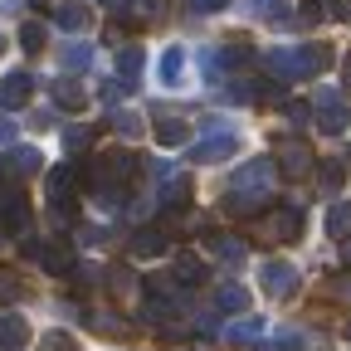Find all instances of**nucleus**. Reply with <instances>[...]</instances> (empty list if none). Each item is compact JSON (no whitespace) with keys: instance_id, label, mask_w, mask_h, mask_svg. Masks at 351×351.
Returning a JSON list of instances; mask_svg holds the SVG:
<instances>
[{"instance_id":"nucleus-1","label":"nucleus","mask_w":351,"mask_h":351,"mask_svg":"<svg viewBox=\"0 0 351 351\" xmlns=\"http://www.w3.org/2000/svg\"><path fill=\"white\" fill-rule=\"evenodd\" d=\"M230 186H234V191L225 195V210H230V215H258L263 205H269L274 186H278V171H274L269 156H258V161H249V166L234 176Z\"/></svg>"},{"instance_id":"nucleus-2","label":"nucleus","mask_w":351,"mask_h":351,"mask_svg":"<svg viewBox=\"0 0 351 351\" xmlns=\"http://www.w3.org/2000/svg\"><path fill=\"white\" fill-rule=\"evenodd\" d=\"M332 64V49L327 44H298V49H269L263 54V69H269L274 78H313Z\"/></svg>"},{"instance_id":"nucleus-3","label":"nucleus","mask_w":351,"mask_h":351,"mask_svg":"<svg viewBox=\"0 0 351 351\" xmlns=\"http://www.w3.org/2000/svg\"><path fill=\"white\" fill-rule=\"evenodd\" d=\"M239 152V137H234V132L230 127H205L200 132V137L191 142V161H200V166H219V161H230Z\"/></svg>"},{"instance_id":"nucleus-4","label":"nucleus","mask_w":351,"mask_h":351,"mask_svg":"<svg viewBox=\"0 0 351 351\" xmlns=\"http://www.w3.org/2000/svg\"><path fill=\"white\" fill-rule=\"evenodd\" d=\"M313 117H317V127L327 132V137H341V132L351 127V108H346V98L337 93V88H322V93H317Z\"/></svg>"},{"instance_id":"nucleus-5","label":"nucleus","mask_w":351,"mask_h":351,"mask_svg":"<svg viewBox=\"0 0 351 351\" xmlns=\"http://www.w3.org/2000/svg\"><path fill=\"white\" fill-rule=\"evenodd\" d=\"M25 258H34L44 274H73V249L64 239H29Z\"/></svg>"},{"instance_id":"nucleus-6","label":"nucleus","mask_w":351,"mask_h":351,"mask_svg":"<svg viewBox=\"0 0 351 351\" xmlns=\"http://www.w3.org/2000/svg\"><path fill=\"white\" fill-rule=\"evenodd\" d=\"M0 230L5 234H25L29 230V195H25V186H0Z\"/></svg>"},{"instance_id":"nucleus-7","label":"nucleus","mask_w":351,"mask_h":351,"mask_svg":"<svg viewBox=\"0 0 351 351\" xmlns=\"http://www.w3.org/2000/svg\"><path fill=\"white\" fill-rule=\"evenodd\" d=\"M258 283H263V293H269V298H293L298 269H293V263H283V258H269V263L258 269Z\"/></svg>"},{"instance_id":"nucleus-8","label":"nucleus","mask_w":351,"mask_h":351,"mask_svg":"<svg viewBox=\"0 0 351 351\" xmlns=\"http://www.w3.org/2000/svg\"><path fill=\"white\" fill-rule=\"evenodd\" d=\"M73 195H78V171L64 161V166L49 171V200L59 205V215H69L73 210Z\"/></svg>"},{"instance_id":"nucleus-9","label":"nucleus","mask_w":351,"mask_h":351,"mask_svg":"<svg viewBox=\"0 0 351 351\" xmlns=\"http://www.w3.org/2000/svg\"><path fill=\"white\" fill-rule=\"evenodd\" d=\"M29 98H34V73L29 69H15V73L0 78V103L5 108H25Z\"/></svg>"},{"instance_id":"nucleus-10","label":"nucleus","mask_w":351,"mask_h":351,"mask_svg":"<svg viewBox=\"0 0 351 351\" xmlns=\"http://www.w3.org/2000/svg\"><path fill=\"white\" fill-rule=\"evenodd\" d=\"M313 166H317L313 147H302V142H283V147H278V171L293 176V181H298V176H307Z\"/></svg>"},{"instance_id":"nucleus-11","label":"nucleus","mask_w":351,"mask_h":351,"mask_svg":"<svg viewBox=\"0 0 351 351\" xmlns=\"http://www.w3.org/2000/svg\"><path fill=\"white\" fill-rule=\"evenodd\" d=\"M263 234L278 239V244H293V239L302 234V215H298V210H278V215H269V219H263Z\"/></svg>"},{"instance_id":"nucleus-12","label":"nucleus","mask_w":351,"mask_h":351,"mask_svg":"<svg viewBox=\"0 0 351 351\" xmlns=\"http://www.w3.org/2000/svg\"><path fill=\"white\" fill-rule=\"evenodd\" d=\"M142 64H147V49H142V44H127V49H117V83L137 88V83H142Z\"/></svg>"},{"instance_id":"nucleus-13","label":"nucleus","mask_w":351,"mask_h":351,"mask_svg":"<svg viewBox=\"0 0 351 351\" xmlns=\"http://www.w3.org/2000/svg\"><path fill=\"white\" fill-rule=\"evenodd\" d=\"M59 64L69 73H88V69H93V44H88V39H69L59 49Z\"/></svg>"},{"instance_id":"nucleus-14","label":"nucleus","mask_w":351,"mask_h":351,"mask_svg":"<svg viewBox=\"0 0 351 351\" xmlns=\"http://www.w3.org/2000/svg\"><path fill=\"white\" fill-rule=\"evenodd\" d=\"M161 88H181L186 83V49H181V44H171V49L161 54Z\"/></svg>"},{"instance_id":"nucleus-15","label":"nucleus","mask_w":351,"mask_h":351,"mask_svg":"<svg viewBox=\"0 0 351 351\" xmlns=\"http://www.w3.org/2000/svg\"><path fill=\"white\" fill-rule=\"evenodd\" d=\"M54 25H59V29H73V34H78V29H88V25H93V10H88L83 0H64V5L54 10Z\"/></svg>"},{"instance_id":"nucleus-16","label":"nucleus","mask_w":351,"mask_h":351,"mask_svg":"<svg viewBox=\"0 0 351 351\" xmlns=\"http://www.w3.org/2000/svg\"><path fill=\"white\" fill-rule=\"evenodd\" d=\"M25 341H29V322L20 313H5L0 317V351H20Z\"/></svg>"},{"instance_id":"nucleus-17","label":"nucleus","mask_w":351,"mask_h":351,"mask_svg":"<svg viewBox=\"0 0 351 351\" xmlns=\"http://www.w3.org/2000/svg\"><path fill=\"white\" fill-rule=\"evenodd\" d=\"M156 142H161V147H186V142H191V122L156 112Z\"/></svg>"},{"instance_id":"nucleus-18","label":"nucleus","mask_w":351,"mask_h":351,"mask_svg":"<svg viewBox=\"0 0 351 351\" xmlns=\"http://www.w3.org/2000/svg\"><path fill=\"white\" fill-rule=\"evenodd\" d=\"M191 200V186H186V176H166V186L156 191V205L161 210H181Z\"/></svg>"},{"instance_id":"nucleus-19","label":"nucleus","mask_w":351,"mask_h":351,"mask_svg":"<svg viewBox=\"0 0 351 351\" xmlns=\"http://www.w3.org/2000/svg\"><path fill=\"white\" fill-rule=\"evenodd\" d=\"M127 249L137 254V258H156V254H166V234L161 230H137Z\"/></svg>"},{"instance_id":"nucleus-20","label":"nucleus","mask_w":351,"mask_h":351,"mask_svg":"<svg viewBox=\"0 0 351 351\" xmlns=\"http://www.w3.org/2000/svg\"><path fill=\"white\" fill-rule=\"evenodd\" d=\"M49 98H54L64 112H73V108H83V88H78L73 78H54V83H49Z\"/></svg>"},{"instance_id":"nucleus-21","label":"nucleus","mask_w":351,"mask_h":351,"mask_svg":"<svg viewBox=\"0 0 351 351\" xmlns=\"http://www.w3.org/2000/svg\"><path fill=\"white\" fill-rule=\"evenodd\" d=\"M210 249H215V258H225V263H244V239H234V234H215Z\"/></svg>"},{"instance_id":"nucleus-22","label":"nucleus","mask_w":351,"mask_h":351,"mask_svg":"<svg viewBox=\"0 0 351 351\" xmlns=\"http://www.w3.org/2000/svg\"><path fill=\"white\" fill-rule=\"evenodd\" d=\"M215 307H219V313H244V307H249V293H244L239 283H225V288H219V298H215Z\"/></svg>"},{"instance_id":"nucleus-23","label":"nucleus","mask_w":351,"mask_h":351,"mask_svg":"<svg viewBox=\"0 0 351 351\" xmlns=\"http://www.w3.org/2000/svg\"><path fill=\"white\" fill-rule=\"evenodd\" d=\"M244 15H263V20H278V15H288V0H244Z\"/></svg>"},{"instance_id":"nucleus-24","label":"nucleus","mask_w":351,"mask_h":351,"mask_svg":"<svg viewBox=\"0 0 351 351\" xmlns=\"http://www.w3.org/2000/svg\"><path fill=\"white\" fill-rule=\"evenodd\" d=\"M327 234H332V239H351V205H337V210L327 215Z\"/></svg>"},{"instance_id":"nucleus-25","label":"nucleus","mask_w":351,"mask_h":351,"mask_svg":"<svg viewBox=\"0 0 351 351\" xmlns=\"http://www.w3.org/2000/svg\"><path fill=\"white\" fill-rule=\"evenodd\" d=\"M20 49H25V54H39V49H44V25H39V20L20 25Z\"/></svg>"},{"instance_id":"nucleus-26","label":"nucleus","mask_w":351,"mask_h":351,"mask_svg":"<svg viewBox=\"0 0 351 351\" xmlns=\"http://www.w3.org/2000/svg\"><path fill=\"white\" fill-rule=\"evenodd\" d=\"M317 181H322V195H337L341 191V161H322L317 166Z\"/></svg>"},{"instance_id":"nucleus-27","label":"nucleus","mask_w":351,"mask_h":351,"mask_svg":"<svg viewBox=\"0 0 351 351\" xmlns=\"http://www.w3.org/2000/svg\"><path fill=\"white\" fill-rule=\"evenodd\" d=\"M176 278H181V283H205V263L200 258H176Z\"/></svg>"},{"instance_id":"nucleus-28","label":"nucleus","mask_w":351,"mask_h":351,"mask_svg":"<svg viewBox=\"0 0 351 351\" xmlns=\"http://www.w3.org/2000/svg\"><path fill=\"white\" fill-rule=\"evenodd\" d=\"M64 147L69 152H88V147H93V132H88V127H64Z\"/></svg>"},{"instance_id":"nucleus-29","label":"nucleus","mask_w":351,"mask_h":351,"mask_svg":"<svg viewBox=\"0 0 351 351\" xmlns=\"http://www.w3.org/2000/svg\"><path fill=\"white\" fill-rule=\"evenodd\" d=\"M39 161H44V156H39V152H34V147H20V152H15V161H10V166H15V171H20V176H34V171H39Z\"/></svg>"},{"instance_id":"nucleus-30","label":"nucleus","mask_w":351,"mask_h":351,"mask_svg":"<svg viewBox=\"0 0 351 351\" xmlns=\"http://www.w3.org/2000/svg\"><path fill=\"white\" fill-rule=\"evenodd\" d=\"M112 122H117V132H122L127 142H137V137H142V117H137V112H117Z\"/></svg>"},{"instance_id":"nucleus-31","label":"nucleus","mask_w":351,"mask_h":351,"mask_svg":"<svg viewBox=\"0 0 351 351\" xmlns=\"http://www.w3.org/2000/svg\"><path fill=\"white\" fill-rule=\"evenodd\" d=\"M39 351H78V341L69 337V332H49V337H44V346Z\"/></svg>"},{"instance_id":"nucleus-32","label":"nucleus","mask_w":351,"mask_h":351,"mask_svg":"<svg viewBox=\"0 0 351 351\" xmlns=\"http://www.w3.org/2000/svg\"><path fill=\"white\" fill-rule=\"evenodd\" d=\"M258 327H263V322H254V317H249V322H234V327H230V341H249V337H258Z\"/></svg>"},{"instance_id":"nucleus-33","label":"nucleus","mask_w":351,"mask_h":351,"mask_svg":"<svg viewBox=\"0 0 351 351\" xmlns=\"http://www.w3.org/2000/svg\"><path fill=\"white\" fill-rule=\"evenodd\" d=\"M195 15H215V10H230V0H191Z\"/></svg>"},{"instance_id":"nucleus-34","label":"nucleus","mask_w":351,"mask_h":351,"mask_svg":"<svg viewBox=\"0 0 351 351\" xmlns=\"http://www.w3.org/2000/svg\"><path fill=\"white\" fill-rule=\"evenodd\" d=\"M122 93H132V88H127V83H103V93H98V98H103V103H117Z\"/></svg>"},{"instance_id":"nucleus-35","label":"nucleus","mask_w":351,"mask_h":351,"mask_svg":"<svg viewBox=\"0 0 351 351\" xmlns=\"http://www.w3.org/2000/svg\"><path fill=\"white\" fill-rule=\"evenodd\" d=\"M283 98V88H274V83H258V103H278Z\"/></svg>"},{"instance_id":"nucleus-36","label":"nucleus","mask_w":351,"mask_h":351,"mask_svg":"<svg viewBox=\"0 0 351 351\" xmlns=\"http://www.w3.org/2000/svg\"><path fill=\"white\" fill-rule=\"evenodd\" d=\"M15 137V122H10V112H0V147H5Z\"/></svg>"},{"instance_id":"nucleus-37","label":"nucleus","mask_w":351,"mask_h":351,"mask_svg":"<svg viewBox=\"0 0 351 351\" xmlns=\"http://www.w3.org/2000/svg\"><path fill=\"white\" fill-rule=\"evenodd\" d=\"M337 20H351V0H332V5H327Z\"/></svg>"},{"instance_id":"nucleus-38","label":"nucleus","mask_w":351,"mask_h":351,"mask_svg":"<svg viewBox=\"0 0 351 351\" xmlns=\"http://www.w3.org/2000/svg\"><path fill=\"white\" fill-rule=\"evenodd\" d=\"M98 5H108V10H127L132 0H98Z\"/></svg>"},{"instance_id":"nucleus-39","label":"nucleus","mask_w":351,"mask_h":351,"mask_svg":"<svg viewBox=\"0 0 351 351\" xmlns=\"http://www.w3.org/2000/svg\"><path fill=\"white\" fill-rule=\"evenodd\" d=\"M346 83H351V54H346Z\"/></svg>"},{"instance_id":"nucleus-40","label":"nucleus","mask_w":351,"mask_h":351,"mask_svg":"<svg viewBox=\"0 0 351 351\" xmlns=\"http://www.w3.org/2000/svg\"><path fill=\"white\" fill-rule=\"evenodd\" d=\"M0 176H5V152H0Z\"/></svg>"},{"instance_id":"nucleus-41","label":"nucleus","mask_w":351,"mask_h":351,"mask_svg":"<svg viewBox=\"0 0 351 351\" xmlns=\"http://www.w3.org/2000/svg\"><path fill=\"white\" fill-rule=\"evenodd\" d=\"M0 54H5V34H0Z\"/></svg>"},{"instance_id":"nucleus-42","label":"nucleus","mask_w":351,"mask_h":351,"mask_svg":"<svg viewBox=\"0 0 351 351\" xmlns=\"http://www.w3.org/2000/svg\"><path fill=\"white\" fill-rule=\"evenodd\" d=\"M346 258H351V239H346Z\"/></svg>"}]
</instances>
